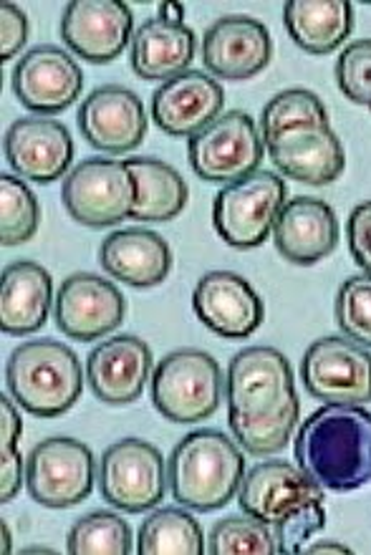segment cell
<instances>
[{"label":"cell","instance_id":"19","mask_svg":"<svg viewBox=\"0 0 371 555\" xmlns=\"http://www.w3.org/2000/svg\"><path fill=\"white\" fill-rule=\"evenodd\" d=\"M192 308L205 328L222 338H247L266 315L258 291L243 275L213 271L200 278L192 293Z\"/></svg>","mask_w":371,"mask_h":555},{"label":"cell","instance_id":"28","mask_svg":"<svg viewBox=\"0 0 371 555\" xmlns=\"http://www.w3.org/2000/svg\"><path fill=\"white\" fill-rule=\"evenodd\" d=\"M127 162L137 184V205L131 220L165 222L175 220L188 205V184L167 162L154 157H129Z\"/></svg>","mask_w":371,"mask_h":555},{"label":"cell","instance_id":"8","mask_svg":"<svg viewBox=\"0 0 371 555\" xmlns=\"http://www.w3.org/2000/svg\"><path fill=\"white\" fill-rule=\"evenodd\" d=\"M68 215L87 228H110L131 218L137 184L127 162L94 157L74 167L61 188Z\"/></svg>","mask_w":371,"mask_h":555},{"label":"cell","instance_id":"2","mask_svg":"<svg viewBox=\"0 0 371 555\" xmlns=\"http://www.w3.org/2000/svg\"><path fill=\"white\" fill-rule=\"evenodd\" d=\"M298 467L323 490L351 492L371 482V412L359 404H327L300 424Z\"/></svg>","mask_w":371,"mask_h":555},{"label":"cell","instance_id":"27","mask_svg":"<svg viewBox=\"0 0 371 555\" xmlns=\"http://www.w3.org/2000/svg\"><path fill=\"white\" fill-rule=\"evenodd\" d=\"M283 23L293 41L314 56L336 51L354 30V8L346 0H291Z\"/></svg>","mask_w":371,"mask_h":555},{"label":"cell","instance_id":"18","mask_svg":"<svg viewBox=\"0 0 371 555\" xmlns=\"http://www.w3.org/2000/svg\"><path fill=\"white\" fill-rule=\"evenodd\" d=\"M226 91L205 72H184L152 94V119L169 137H195L220 117Z\"/></svg>","mask_w":371,"mask_h":555},{"label":"cell","instance_id":"14","mask_svg":"<svg viewBox=\"0 0 371 555\" xmlns=\"http://www.w3.org/2000/svg\"><path fill=\"white\" fill-rule=\"evenodd\" d=\"M59 328L74 341H94L119 328L127 313V300L110 278L94 273L68 275L56 293Z\"/></svg>","mask_w":371,"mask_h":555},{"label":"cell","instance_id":"4","mask_svg":"<svg viewBox=\"0 0 371 555\" xmlns=\"http://www.w3.org/2000/svg\"><path fill=\"white\" fill-rule=\"evenodd\" d=\"M5 384L21 410L41 420H53L72 410L81 397V361L66 344L34 338L11 353L5 364Z\"/></svg>","mask_w":371,"mask_h":555},{"label":"cell","instance_id":"25","mask_svg":"<svg viewBox=\"0 0 371 555\" xmlns=\"http://www.w3.org/2000/svg\"><path fill=\"white\" fill-rule=\"evenodd\" d=\"M195 49V30L184 23L152 18L142 23L131 38V72L144 81H169L190 72Z\"/></svg>","mask_w":371,"mask_h":555},{"label":"cell","instance_id":"22","mask_svg":"<svg viewBox=\"0 0 371 555\" xmlns=\"http://www.w3.org/2000/svg\"><path fill=\"white\" fill-rule=\"evenodd\" d=\"M263 144L285 177L314 188L336 182L346 167L344 144L331 125L293 127Z\"/></svg>","mask_w":371,"mask_h":555},{"label":"cell","instance_id":"37","mask_svg":"<svg viewBox=\"0 0 371 555\" xmlns=\"http://www.w3.org/2000/svg\"><path fill=\"white\" fill-rule=\"evenodd\" d=\"M327 526V511L321 505L308 507V511L298 513L296 518L285 520L283 526H278L276 541H278V553L289 555V553H304V543L311 538L314 533H319Z\"/></svg>","mask_w":371,"mask_h":555},{"label":"cell","instance_id":"1","mask_svg":"<svg viewBox=\"0 0 371 555\" xmlns=\"http://www.w3.org/2000/svg\"><path fill=\"white\" fill-rule=\"evenodd\" d=\"M228 424L238 444L253 457H268L289 447L300 402L289 359L273 346H251L230 359Z\"/></svg>","mask_w":371,"mask_h":555},{"label":"cell","instance_id":"41","mask_svg":"<svg viewBox=\"0 0 371 555\" xmlns=\"http://www.w3.org/2000/svg\"><path fill=\"white\" fill-rule=\"evenodd\" d=\"M304 553H342V555H349L351 548H346L342 543H334V541H323V543H311L308 548H304Z\"/></svg>","mask_w":371,"mask_h":555},{"label":"cell","instance_id":"29","mask_svg":"<svg viewBox=\"0 0 371 555\" xmlns=\"http://www.w3.org/2000/svg\"><path fill=\"white\" fill-rule=\"evenodd\" d=\"M139 555H203L207 553L200 522L177 507H162L139 528Z\"/></svg>","mask_w":371,"mask_h":555},{"label":"cell","instance_id":"38","mask_svg":"<svg viewBox=\"0 0 371 555\" xmlns=\"http://www.w3.org/2000/svg\"><path fill=\"white\" fill-rule=\"evenodd\" d=\"M346 230H349V250L354 263L371 275V199L354 207Z\"/></svg>","mask_w":371,"mask_h":555},{"label":"cell","instance_id":"5","mask_svg":"<svg viewBox=\"0 0 371 555\" xmlns=\"http://www.w3.org/2000/svg\"><path fill=\"white\" fill-rule=\"evenodd\" d=\"M220 399V364L207 351H172L154 369L152 402L169 422L192 424L210 420L218 412Z\"/></svg>","mask_w":371,"mask_h":555},{"label":"cell","instance_id":"23","mask_svg":"<svg viewBox=\"0 0 371 555\" xmlns=\"http://www.w3.org/2000/svg\"><path fill=\"white\" fill-rule=\"evenodd\" d=\"M278 253L296 266H314L329 258L338 245V220L329 203L316 197H293L283 205L273 228Z\"/></svg>","mask_w":371,"mask_h":555},{"label":"cell","instance_id":"40","mask_svg":"<svg viewBox=\"0 0 371 555\" xmlns=\"http://www.w3.org/2000/svg\"><path fill=\"white\" fill-rule=\"evenodd\" d=\"M159 18L169 23H182L184 18V5L180 3H162L159 5Z\"/></svg>","mask_w":371,"mask_h":555},{"label":"cell","instance_id":"34","mask_svg":"<svg viewBox=\"0 0 371 555\" xmlns=\"http://www.w3.org/2000/svg\"><path fill=\"white\" fill-rule=\"evenodd\" d=\"M336 323L346 338L371 349V275H351L336 296Z\"/></svg>","mask_w":371,"mask_h":555},{"label":"cell","instance_id":"21","mask_svg":"<svg viewBox=\"0 0 371 555\" xmlns=\"http://www.w3.org/2000/svg\"><path fill=\"white\" fill-rule=\"evenodd\" d=\"M79 129L99 152L127 154L146 134L144 104L131 89L99 87L79 106Z\"/></svg>","mask_w":371,"mask_h":555},{"label":"cell","instance_id":"6","mask_svg":"<svg viewBox=\"0 0 371 555\" xmlns=\"http://www.w3.org/2000/svg\"><path fill=\"white\" fill-rule=\"evenodd\" d=\"M285 205V182L273 172H253L226 184L213 203V222L222 243L251 250L270 237Z\"/></svg>","mask_w":371,"mask_h":555},{"label":"cell","instance_id":"20","mask_svg":"<svg viewBox=\"0 0 371 555\" xmlns=\"http://www.w3.org/2000/svg\"><path fill=\"white\" fill-rule=\"evenodd\" d=\"M152 364V349L142 338L129 334L106 338L87 359L91 395L114 406L137 402L150 382Z\"/></svg>","mask_w":371,"mask_h":555},{"label":"cell","instance_id":"39","mask_svg":"<svg viewBox=\"0 0 371 555\" xmlns=\"http://www.w3.org/2000/svg\"><path fill=\"white\" fill-rule=\"evenodd\" d=\"M0 23H3V28H0V38H3L0 56H3V61H8L18 56V51L26 46L30 26H28L26 13H23L21 8H15L13 3L0 5Z\"/></svg>","mask_w":371,"mask_h":555},{"label":"cell","instance_id":"42","mask_svg":"<svg viewBox=\"0 0 371 555\" xmlns=\"http://www.w3.org/2000/svg\"><path fill=\"white\" fill-rule=\"evenodd\" d=\"M3 553H8V551H11V533H8V528L3 526Z\"/></svg>","mask_w":371,"mask_h":555},{"label":"cell","instance_id":"30","mask_svg":"<svg viewBox=\"0 0 371 555\" xmlns=\"http://www.w3.org/2000/svg\"><path fill=\"white\" fill-rule=\"evenodd\" d=\"M66 551L72 555H127L131 553V528L121 515L110 511L84 515L68 530Z\"/></svg>","mask_w":371,"mask_h":555},{"label":"cell","instance_id":"24","mask_svg":"<svg viewBox=\"0 0 371 555\" xmlns=\"http://www.w3.org/2000/svg\"><path fill=\"white\" fill-rule=\"evenodd\" d=\"M99 263L112 278L131 288H152L165 283L172 271V250L154 230L129 228L106 237L99 248Z\"/></svg>","mask_w":371,"mask_h":555},{"label":"cell","instance_id":"31","mask_svg":"<svg viewBox=\"0 0 371 555\" xmlns=\"http://www.w3.org/2000/svg\"><path fill=\"white\" fill-rule=\"evenodd\" d=\"M306 125H329L327 106L314 91L308 89H289L276 94L263 106L260 114V137L263 142L278 134L289 132L293 127Z\"/></svg>","mask_w":371,"mask_h":555},{"label":"cell","instance_id":"26","mask_svg":"<svg viewBox=\"0 0 371 555\" xmlns=\"http://www.w3.org/2000/svg\"><path fill=\"white\" fill-rule=\"evenodd\" d=\"M53 304L51 273L34 260H18L3 271L0 328L8 336H28L43 328Z\"/></svg>","mask_w":371,"mask_h":555},{"label":"cell","instance_id":"17","mask_svg":"<svg viewBox=\"0 0 371 555\" xmlns=\"http://www.w3.org/2000/svg\"><path fill=\"white\" fill-rule=\"evenodd\" d=\"M3 152L15 175L49 184L66 177L74 162V139L51 117H23L8 127Z\"/></svg>","mask_w":371,"mask_h":555},{"label":"cell","instance_id":"35","mask_svg":"<svg viewBox=\"0 0 371 555\" xmlns=\"http://www.w3.org/2000/svg\"><path fill=\"white\" fill-rule=\"evenodd\" d=\"M23 431V420L15 410L11 399L0 397V457H3V488H0V500L11 503L18 495V490L26 485V460L18 452V437Z\"/></svg>","mask_w":371,"mask_h":555},{"label":"cell","instance_id":"36","mask_svg":"<svg viewBox=\"0 0 371 555\" xmlns=\"http://www.w3.org/2000/svg\"><path fill=\"white\" fill-rule=\"evenodd\" d=\"M336 81L349 102L371 106V38L346 46L336 61Z\"/></svg>","mask_w":371,"mask_h":555},{"label":"cell","instance_id":"10","mask_svg":"<svg viewBox=\"0 0 371 555\" xmlns=\"http://www.w3.org/2000/svg\"><path fill=\"white\" fill-rule=\"evenodd\" d=\"M94 454L79 439L49 437L28 452L26 488L43 507H72L94 490Z\"/></svg>","mask_w":371,"mask_h":555},{"label":"cell","instance_id":"11","mask_svg":"<svg viewBox=\"0 0 371 555\" xmlns=\"http://www.w3.org/2000/svg\"><path fill=\"white\" fill-rule=\"evenodd\" d=\"M300 376L308 395L323 404L371 402V353L351 338L314 341L300 361Z\"/></svg>","mask_w":371,"mask_h":555},{"label":"cell","instance_id":"15","mask_svg":"<svg viewBox=\"0 0 371 555\" xmlns=\"http://www.w3.org/2000/svg\"><path fill=\"white\" fill-rule=\"evenodd\" d=\"M135 15L119 0H74L61 15V38L74 56L110 64L127 49Z\"/></svg>","mask_w":371,"mask_h":555},{"label":"cell","instance_id":"12","mask_svg":"<svg viewBox=\"0 0 371 555\" xmlns=\"http://www.w3.org/2000/svg\"><path fill=\"white\" fill-rule=\"evenodd\" d=\"M238 503L245 515H253L270 528L283 526L298 513L323 503V488L291 462L270 460L255 465L243 477Z\"/></svg>","mask_w":371,"mask_h":555},{"label":"cell","instance_id":"16","mask_svg":"<svg viewBox=\"0 0 371 555\" xmlns=\"http://www.w3.org/2000/svg\"><path fill=\"white\" fill-rule=\"evenodd\" d=\"M273 59V38L251 15H226L203 36V61L210 76L245 81L266 72Z\"/></svg>","mask_w":371,"mask_h":555},{"label":"cell","instance_id":"32","mask_svg":"<svg viewBox=\"0 0 371 555\" xmlns=\"http://www.w3.org/2000/svg\"><path fill=\"white\" fill-rule=\"evenodd\" d=\"M38 230V199L18 177H0V243L5 248L28 243Z\"/></svg>","mask_w":371,"mask_h":555},{"label":"cell","instance_id":"3","mask_svg":"<svg viewBox=\"0 0 371 555\" xmlns=\"http://www.w3.org/2000/svg\"><path fill=\"white\" fill-rule=\"evenodd\" d=\"M245 457L233 439L218 429H197L180 439L167 462V482L182 507L213 513L241 490Z\"/></svg>","mask_w":371,"mask_h":555},{"label":"cell","instance_id":"9","mask_svg":"<svg viewBox=\"0 0 371 555\" xmlns=\"http://www.w3.org/2000/svg\"><path fill=\"white\" fill-rule=\"evenodd\" d=\"M263 152V137L251 114L228 112L220 114L210 127L190 137L188 157L190 167L200 180L233 184L258 172Z\"/></svg>","mask_w":371,"mask_h":555},{"label":"cell","instance_id":"7","mask_svg":"<svg viewBox=\"0 0 371 555\" xmlns=\"http://www.w3.org/2000/svg\"><path fill=\"white\" fill-rule=\"evenodd\" d=\"M99 488L110 505L124 513H146L165 500L167 465L157 447L129 437L106 447L99 460Z\"/></svg>","mask_w":371,"mask_h":555},{"label":"cell","instance_id":"13","mask_svg":"<svg viewBox=\"0 0 371 555\" xmlns=\"http://www.w3.org/2000/svg\"><path fill=\"white\" fill-rule=\"evenodd\" d=\"M84 89L74 56L56 46H36L13 68V94L28 112L53 117L66 112Z\"/></svg>","mask_w":371,"mask_h":555},{"label":"cell","instance_id":"43","mask_svg":"<svg viewBox=\"0 0 371 555\" xmlns=\"http://www.w3.org/2000/svg\"><path fill=\"white\" fill-rule=\"evenodd\" d=\"M369 109H371V106H369Z\"/></svg>","mask_w":371,"mask_h":555},{"label":"cell","instance_id":"33","mask_svg":"<svg viewBox=\"0 0 371 555\" xmlns=\"http://www.w3.org/2000/svg\"><path fill=\"white\" fill-rule=\"evenodd\" d=\"M207 551L213 555H273L278 553L276 533L266 522L253 518H226L210 530Z\"/></svg>","mask_w":371,"mask_h":555}]
</instances>
